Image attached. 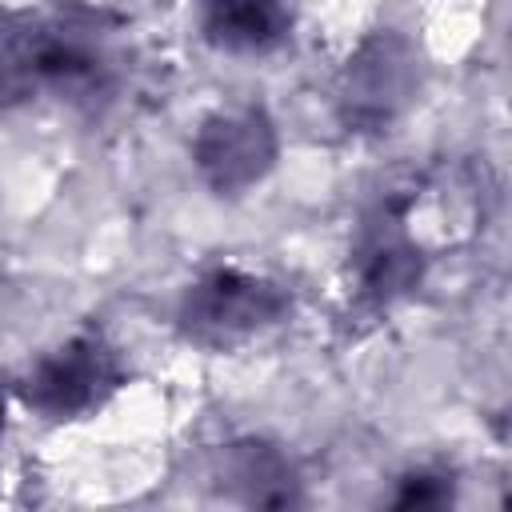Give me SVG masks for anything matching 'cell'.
Returning <instances> with one entry per match:
<instances>
[{
  "instance_id": "cell-6",
  "label": "cell",
  "mask_w": 512,
  "mask_h": 512,
  "mask_svg": "<svg viewBox=\"0 0 512 512\" xmlns=\"http://www.w3.org/2000/svg\"><path fill=\"white\" fill-rule=\"evenodd\" d=\"M452 496V484L444 480V476H428V472H420V476H408L404 480V492L396 496V504H444Z\"/></svg>"
},
{
  "instance_id": "cell-2",
  "label": "cell",
  "mask_w": 512,
  "mask_h": 512,
  "mask_svg": "<svg viewBox=\"0 0 512 512\" xmlns=\"http://www.w3.org/2000/svg\"><path fill=\"white\" fill-rule=\"evenodd\" d=\"M124 384L116 352L100 336H76L64 348L48 352L24 380L20 396L32 412L48 420H76L96 412Z\"/></svg>"
},
{
  "instance_id": "cell-5",
  "label": "cell",
  "mask_w": 512,
  "mask_h": 512,
  "mask_svg": "<svg viewBox=\"0 0 512 512\" xmlns=\"http://www.w3.org/2000/svg\"><path fill=\"white\" fill-rule=\"evenodd\" d=\"M288 32L280 0H204V36L228 52H264Z\"/></svg>"
},
{
  "instance_id": "cell-4",
  "label": "cell",
  "mask_w": 512,
  "mask_h": 512,
  "mask_svg": "<svg viewBox=\"0 0 512 512\" xmlns=\"http://www.w3.org/2000/svg\"><path fill=\"white\" fill-rule=\"evenodd\" d=\"M356 276H360V292L380 304L396 300L420 280V252L404 236L400 208L384 204L380 216L364 224V236L356 248Z\"/></svg>"
},
{
  "instance_id": "cell-3",
  "label": "cell",
  "mask_w": 512,
  "mask_h": 512,
  "mask_svg": "<svg viewBox=\"0 0 512 512\" xmlns=\"http://www.w3.org/2000/svg\"><path fill=\"white\" fill-rule=\"evenodd\" d=\"M272 156V124L252 108L212 116L196 140V164L220 196H240L244 188H252L268 172Z\"/></svg>"
},
{
  "instance_id": "cell-1",
  "label": "cell",
  "mask_w": 512,
  "mask_h": 512,
  "mask_svg": "<svg viewBox=\"0 0 512 512\" xmlns=\"http://www.w3.org/2000/svg\"><path fill=\"white\" fill-rule=\"evenodd\" d=\"M288 308H292V296L280 284L240 268H212L184 292L180 328L192 344L232 348L272 328L276 320H284Z\"/></svg>"
},
{
  "instance_id": "cell-7",
  "label": "cell",
  "mask_w": 512,
  "mask_h": 512,
  "mask_svg": "<svg viewBox=\"0 0 512 512\" xmlns=\"http://www.w3.org/2000/svg\"><path fill=\"white\" fill-rule=\"evenodd\" d=\"M0 432H4V396H0Z\"/></svg>"
}]
</instances>
